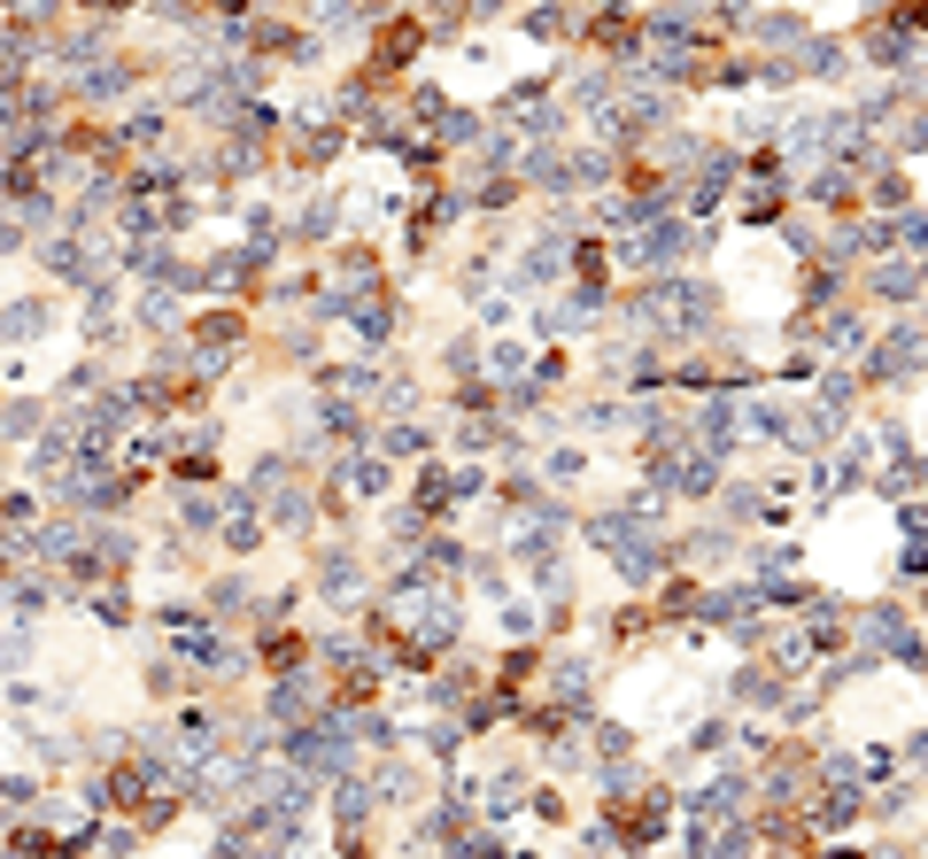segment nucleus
I'll return each instance as SVG.
<instances>
[{
    "label": "nucleus",
    "mask_w": 928,
    "mask_h": 859,
    "mask_svg": "<svg viewBox=\"0 0 928 859\" xmlns=\"http://www.w3.org/2000/svg\"><path fill=\"white\" fill-rule=\"evenodd\" d=\"M418 47H426V16H387V23H379V39H372V55H364V62H372V70H379V78H403V70H411V55H418Z\"/></svg>",
    "instance_id": "obj_1"
},
{
    "label": "nucleus",
    "mask_w": 928,
    "mask_h": 859,
    "mask_svg": "<svg viewBox=\"0 0 928 859\" xmlns=\"http://www.w3.org/2000/svg\"><path fill=\"white\" fill-rule=\"evenodd\" d=\"M101 798H109V813H148V806H155L148 767H140V759H117L109 782H101Z\"/></svg>",
    "instance_id": "obj_2"
},
{
    "label": "nucleus",
    "mask_w": 928,
    "mask_h": 859,
    "mask_svg": "<svg viewBox=\"0 0 928 859\" xmlns=\"http://www.w3.org/2000/svg\"><path fill=\"white\" fill-rule=\"evenodd\" d=\"M303 659H309L303 628H264V643H256V667H264V674H295Z\"/></svg>",
    "instance_id": "obj_3"
},
{
    "label": "nucleus",
    "mask_w": 928,
    "mask_h": 859,
    "mask_svg": "<svg viewBox=\"0 0 928 859\" xmlns=\"http://www.w3.org/2000/svg\"><path fill=\"white\" fill-rule=\"evenodd\" d=\"M186 334H194V348H240L248 342V310H233V303L225 310H201Z\"/></svg>",
    "instance_id": "obj_4"
},
{
    "label": "nucleus",
    "mask_w": 928,
    "mask_h": 859,
    "mask_svg": "<svg viewBox=\"0 0 928 859\" xmlns=\"http://www.w3.org/2000/svg\"><path fill=\"white\" fill-rule=\"evenodd\" d=\"M379 697V667H348L340 682H333V704H348V712H364Z\"/></svg>",
    "instance_id": "obj_5"
},
{
    "label": "nucleus",
    "mask_w": 928,
    "mask_h": 859,
    "mask_svg": "<svg viewBox=\"0 0 928 859\" xmlns=\"http://www.w3.org/2000/svg\"><path fill=\"white\" fill-rule=\"evenodd\" d=\"M225 465H217V450H178L170 457V481H186V488H209Z\"/></svg>",
    "instance_id": "obj_6"
},
{
    "label": "nucleus",
    "mask_w": 928,
    "mask_h": 859,
    "mask_svg": "<svg viewBox=\"0 0 928 859\" xmlns=\"http://www.w3.org/2000/svg\"><path fill=\"white\" fill-rule=\"evenodd\" d=\"M0 581H8V557H0Z\"/></svg>",
    "instance_id": "obj_7"
},
{
    "label": "nucleus",
    "mask_w": 928,
    "mask_h": 859,
    "mask_svg": "<svg viewBox=\"0 0 928 859\" xmlns=\"http://www.w3.org/2000/svg\"><path fill=\"white\" fill-rule=\"evenodd\" d=\"M0 8H8V0H0Z\"/></svg>",
    "instance_id": "obj_8"
}]
</instances>
